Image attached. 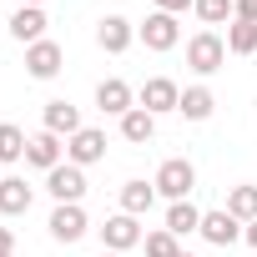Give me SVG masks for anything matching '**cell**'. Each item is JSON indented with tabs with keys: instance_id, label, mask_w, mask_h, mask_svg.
<instances>
[{
	"instance_id": "obj_1",
	"label": "cell",
	"mask_w": 257,
	"mask_h": 257,
	"mask_svg": "<svg viewBox=\"0 0 257 257\" xmlns=\"http://www.w3.org/2000/svg\"><path fill=\"white\" fill-rule=\"evenodd\" d=\"M152 187H157V197H167V202H187V197H192V187H197V167H192L187 157H172V162H162V167H157Z\"/></svg>"
},
{
	"instance_id": "obj_2",
	"label": "cell",
	"mask_w": 257,
	"mask_h": 257,
	"mask_svg": "<svg viewBox=\"0 0 257 257\" xmlns=\"http://www.w3.org/2000/svg\"><path fill=\"white\" fill-rule=\"evenodd\" d=\"M187 66H192L197 76H217V71L227 66V41H222L217 31H197V36L187 41Z\"/></svg>"
},
{
	"instance_id": "obj_3",
	"label": "cell",
	"mask_w": 257,
	"mask_h": 257,
	"mask_svg": "<svg viewBox=\"0 0 257 257\" xmlns=\"http://www.w3.org/2000/svg\"><path fill=\"white\" fill-rule=\"evenodd\" d=\"M137 242H147L142 217H126V212L106 217V227H101V252H132Z\"/></svg>"
},
{
	"instance_id": "obj_4",
	"label": "cell",
	"mask_w": 257,
	"mask_h": 257,
	"mask_svg": "<svg viewBox=\"0 0 257 257\" xmlns=\"http://www.w3.org/2000/svg\"><path fill=\"white\" fill-rule=\"evenodd\" d=\"M46 227H51V237H56V242H66V247H71V242H81V237L91 232V222H86V207H81V202H56V212H51V222H46Z\"/></svg>"
},
{
	"instance_id": "obj_5",
	"label": "cell",
	"mask_w": 257,
	"mask_h": 257,
	"mask_svg": "<svg viewBox=\"0 0 257 257\" xmlns=\"http://www.w3.org/2000/svg\"><path fill=\"white\" fill-rule=\"evenodd\" d=\"M66 162L71 167H96V162H106V132H96V126H81V132L66 142Z\"/></svg>"
},
{
	"instance_id": "obj_6",
	"label": "cell",
	"mask_w": 257,
	"mask_h": 257,
	"mask_svg": "<svg viewBox=\"0 0 257 257\" xmlns=\"http://www.w3.org/2000/svg\"><path fill=\"white\" fill-rule=\"evenodd\" d=\"M137 36L147 41V51H172V46L182 41V26H177V16H167V11H152V16L137 26Z\"/></svg>"
},
{
	"instance_id": "obj_7",
	"label": "cell",
	"mask_w": 257,
	"mask_h": 257,
	"mask_svg": "<svg viewBox=\"0 0 257 257\" xmlns=\"http://www.w3.org/2000/svg\"><path fill=\"white\" fill-rule=\"evenodd\" d=\"M61 66H66V51H61L56 41H36V46H26V71H31L36 81H56Z\"/></svg>"
},
{
	"instance_id": "obj_8",
	"label": "cell",
	"mask_w": 257,
	"mask_h": 257,
	"mask_svg": "<svg viewBox=\"0 0 257 257\" xmlns=\"http://www.w3.org/2000/svg\"><path fill=\"white\" fill-rule=\"evenodd\" d=\"M177 101H182V86H177V81H167V76H152V81L142 86V96H137V106H142V111H152V116L177 111Z\"/></svg>"
},
{
	"instance_id": "obj_9",
	"label": "cell",
	"mask_w": 257,
	"mask_h": 257,
	"mask_svg": "<svg viewBox=\"0 0 257 257\" xmlns=\"http://www.w3.org/2000/svg\"><path fill=\"white\" fill-rule=\"evenodd\" d=\"M46 192H51L56 202H81V197H86V172L71 167V162H61L56 172H46Z\"/></svg>"
},
{
	"instance_id": "obj_10",
	"label": "cell",
	"mask_w": 257,
	"mask_h": 257,
	"mask_svg": "<svg viewBox=\"0 0 257 257\" xmlns=\"http://www.w3.org/2000/svg\"><path fill=\"white\" fill-rule=\"evenodd\" d=\"M96 106H101L106 116H116V121H121L126 111H132V106H137V91H132V86H126L121 76H106V81L96 86Z\"/></svg>"
},
{
	"instance_id": "obj_11",
	"label": "cell",
	"mask_w": 257,
	"mask_h": 257,
	"mask_svg": "<svg viewBox=\"0 0 257 257\" xmlns=\"http://www.w3.org/2000/svg\"><path fill=\"white\" fill-rule=\"evenodd\" d=\"M212 247H232V242H242V222L222 207V212H202V227H197Z\"/></svg>"
},
{
	"instance_id": "obj_12",
	"label": "cell",
	"mask_w": 257,
	"mask_h": 257,
	"mask_svg": "<svg viewBox=\"0 0 257 257\" xmlns=\"http://www.w3.org/2000/svg\"><path fill=\"white\" fill-rule=\"evenodd\" d=\"M61 152H66V147H61V137H56V132H46V126L26 142V162H31V167H41V172H56V167H61Z\"/></svg>"
},
{
	"instance_id": "obj_13",
	"label": "cell",
	"mask_w": 257,
	"mask_h": 257,
	"mask_svg": "<svg viewBox=\"0 0 257 257\" xmlns=\"http://www.w3.org/2000/svg\"><path fill=\"white\" fill-rule=\"evenodd\" d=\"M96 41H101V51H106V56H121L126 46L137 41V26L126 21V16H106V21L96 26Z\"/></svg>"
},
{
	"instance_id": "obj_14",
	"label": "cell",
	"mask_w": 257,
	"mask_h": 257,
	"mask_svg": "<svg viewBox=\"0 0 257 257\" xmlns=\"http://www.w3.org/2000/svg\"><path fill=\"white\" fill-rule=\"evenodd\" d=\"M11 36H16L21 46L46 41V11H41V6H21V11L11 16Z\"/></svg>"
},
{
	"instance_id": "obj_15",
	"label": "cell",
	"mask_w": 257,
	"mask_h": 257,
	"mask_svg": "<svg viewBox=\"0 0 257 257\" xmlns=\"http://www.w3.org/2000/svg\"><path fill=\"white\" fill-rule=\"evenodd\" d=\"M46 132H56V137H66V142H71V137L81 132V111H76L71 101H61V96H56V101H46Z\"/></svg>"
},
{
	"instance_id": "obj_16",
	"label": "cell",
	"mask_w": 257,
	"mask_h": 257,
	"mask_svg": "<svg viewBox=\"0 0 257 257\" xmlns=\"http://www.w3.org/2000/svg\"><path fill=\"white\" fill-rule=\"evenodd\" d=\"M0 212H6V217H26V212H31V187H26V177H0Z\"/></svg>"
},
{
	"instance_id": "obj_17",
	"label": "cell",
	"mask_w": 257,
	"mask_h": 257,
	"mask_svg": "<svg viewBox=\"0 0 257 257\" xmlns=\"http://www.w3.org/2000/svg\"><path fill=\"white\" fill-rule=\"evenodd\" d=\"M121 137L132 142V147H147V142L157 137V116H152V111H142V106H132V111L121 116Z\"/></svg>"
},
{
	"instance_id": "obj_18",
	"label": "cell",
	"mask_w": 257,
	"mask_h": 257,
	"mask_svg": "<svg viewBox=\"0 0 257 257\" xmlns=\"http://www.w3.org/2000/svg\"><path fill=\"white\" fill-rule=\"evenodd\" d=\"M177 111H182L187 121H207V116L217 111V96H212L207 86H187V91H182V101H177Z\"/></svg>"
},
{
	"instance_id": "obj_19",
	"label": "cell",
	"mask_w": 257,
	"mask_h": 257,
	"mask_svg": "<svg viewBox=\"0 0 257 257\" xmlns=\"http://www.w3.org/2000/svg\"><path fill=\"white\" fill-rule=\"evenodd\" d=\"M152 202H157V187H152V182H126V187H121V212H126V217H147Z\"/></svg>"
},
{
	"instance_id": "obj_20",
	"label": "cell",
	"mask_w": 257,
	"mask_h": 257,
	"mask_svg": "<svg viewBox=\"0 0 257 257\" xmlns=\"http://www.w3.org/2000/svg\"><path fill=\"white\" fill-rule=\"evenodd\" d=\"M202 227V207H192V202H172L167 207V232L172 237H192Z\"/></svg>"
},
{
	"instance_id": "obj_21",
	"label": "cell",
	"mask_w": 257,
	"mask_h": 257,
	"mask_svg": "<svg viewBox=\"0 0 257 257\" xmlns=\"http://www.w3.org/2000/svg\"><path fill=\"white\" fill-rule=\"evenodd\" d=\"M227 212H232L242 227H247V222H257V187H252V182L232 187V192H227Z\"/></svg>"
},
{
	"instance_id": "obj_22",
	"label": "cell",
	"mask_w": 257,
	"mask_h": 257,
	"mask_svg": "<svg viewBox=\"0 0 257 257\" xmlns=\"http://www.w3.org/2000/svg\"><path fill=\"white\" fill-rule=\"evenodd\" d=\"M26 132H21V126L16 121H0V167H6V162H21L26 157Z\"/></svg>"
},
{
	"instance_id": "obj_23",
	"label": "cell",
	"mask_w": 257,
	"mask_h": 257,
	"mask_svg": "<svg viewBox=\"0 0 257 257\" xmlns=\"http://www.w3.org/2000/svg\"><path fill=\"white\" fill-rule=\"evenodd\" d=\"M227 51L232 56H257V26L252 21H232L227 26Z\"/></svg>"
},
{
	"instance_id": "obj_24",
	"label": "cell",
	"mask_w": 257,
	"mask_h": 257,
	"mask_svg": "<svg viewBox=\"0 0 257 257\" xmlns=\"http://www.w3.org/2000/svg\"><path fill=\"white\" fill-rule=\"evenodd\" d=\"M192 11L202 26H222V21H232V0H197Z\"/></svg>"
},
{
	"instance_id": "obj_25",
	"label": "cell",
	"mask_w": 257,
	"mask_h": 257,
	"mask_svg": "<svg viewBox=\"0 0 257 257\" xmlns=\"http://www.w3.org/2000/svg\"><path fill=\"white\" fill-rule=\"evenodd\" d=\"M182 252V242L167 232V227H157V232H147V257H177Z\"/></svg>"
},
{
	"instance_id": "obj_26",
	"label": "cell",
	"mask_w": 257,
	"mask_h": 257,
	"mask_svg": "<svg viewBox=\"0 0 257 257\" xmlns=\"http://www.w3.org/2000/svg\"><path fill=\"white\" fill-rule=\"evenodd\" d=\"M232 21H252L257 26V0H232Z\"/></svg>"
},
{
	"instance_id": "obj_27",
	"label": "cell",
	"mask_w": 257,
	"mask_h": 257,
	"mask_svg": "<svg viewBox=\"0 0 257 257\" xmlns=\"http://www.w3.org/2000/svg\"><path fill=\"white\" fill-rule=\"evenodd\" d=\"M197 0H157V11H167V16H182V11H192Z\"/></svg>"
},
{
	"instance_id": "obj_28",
	"label": "cell",
	"mask_w": 257,
	"mask_h": 257,
	"mask_svg": "<svg viewBox=\"0 0 257 257\" xmlns=\"http://www.w3.org/2000/svg\"><path fill=\"white\" fill-rule=\"evenodd\" d=\"M0 252H16V232L11 227H0Z\"/></svg>"
},
{
	"instance_id": "obj_29",
	"label": "cell",
	"mask_w": 257,
	"mask_h": 257,
	"mask_svg": "<svg viewBox=\"0 0 257 257\" xmlns=\"http://www.w3.org/2000/svg\"><path fill=\"white\" fill-rule=\"evenodd\" d=\"M242 242H247V247H257V222H247V227H242Z\"/></svg>"
},
{
	"instance_id": "obj_30",
	"label": "cell",
	"mask_w": 257,
	"mask_h": 257,
	"mask_svg": "<svg viewBox=\"0 0 257 257\" xmlns=\"http://www.w3.org/2000/svg\"><path fill=\"white\" fill-rule=\"evenodd\" d=\"M21 6H46V0H21Z\"/></svg>"
},
{
	"instance_id": "obj_31",
	"label": "cell",
	"mask_w": 257,
	"mask_h": 257,
	"mask_svg": "<svg viewBox=\"0 0 257 257\" xmlns=\"http://www.w3.org/2000/svg\"><path fill=\"white\" fill-rule=\"evenodd\" d=\"M177 257H192V252H187V247H182V252H177Z\"/></svg>"
},
{
	"instance_id": "obj_32",
	"label": "cell",
	"mask_w": 257,
	"mask_h": 257,
	"mask_svg": "<svg viewBox=\"0 0 257 257\" xmlns=\"http://www.w3.org/2000/svg\"><path fill=\"white\" fill-rule=\"evenodd\" d=\"M101 257H121V252H101Z\"/></svg>"
},
{
	"instance_id": "obj_33",
	"label": "cell",
	"mask_w": 257,
	"mask_h": 257,
	"mask_svg": "<svg viewBox=\"0 0 257 257\" xmlns=\"http://www.w3.org/2000/svg\"><path fill=\"white\" fill-rule=\"evenodd\" d=\"M0 257H16V252H0Z\"/></svg>"
}]
</instances>
